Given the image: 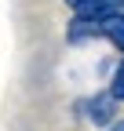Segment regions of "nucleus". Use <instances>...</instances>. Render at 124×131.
I'll return each instance as SVG.
<instances>
[{
	"mask_svg": "<svg viewBox=\"0 0 124 131\" xmlns=\"http://www.w3.org/2000/svg\"><path fill=\"white\" fill-rule=\"evenodd\" d=\"M66 4H69V7H73V11H77V4H80V0H66Z\"/></svg>",
	"mask_w": 124,
	"mask_h": 131,
	"instance_id": "obj_6",
	"label": "nucleus"
},
{
	"mask_svg": "<svg viewBox=\"0 0 124 131\" xmlns=\"http://www.w3.org/2000/svg\"><path fill=\"white\" fill-rule=\"evenodd\" d=\"M106 131H124V120H113L110 127H106Z\"/></svg>",
	"mask_w": 124,
	"mask_h": 131,
	"instance_id": "obj_5",
	"label": "nucleus"
},
{
	"mask_svg": "<svg viewBox=\"0 0 124 131\" xmlns=\"http://www.w3.org/2000/svg\"><path fill=\"white\" fill-rule=\"evenodd\" d=\"M117 106H120V102H117V98H113L110 91H99V95H91V98H88V109H84V117H88L91 124H95V127H102V131H106V127H110V124L117 120Z\"/></svg>",
	"mask_w": 124,
	"mask_h": 131,
	"instance_id": "obj_1",
	"label": "nucleus"
},
{
	"mask_svg": "<svg viewBox=\"0 0 124 131\" xmlns=\"http://www.w3.org/2000/svg\"><path fill=\"white\" fill-rule=\"evenodd\" d=\"M120 11H124V0H120Z\"/></svg>",
	"mask_w": 124,
	"mask_h": 131,
	"instance_id": "obj_7",
	"label": "nucleus"
},
{
	"mask_svg": "<svg viewBox=\"0 0 124 131\" xmlns=\"http://www.w3.org/2000/svg\"><path fill=\"white\" fill-rule=\"evenodd\" d=\"M102 37L113 44V51H124V11H110L102 18Z\"/></svg>",
	"mask_w": 124,
	"mask_h": 131,
	"instance_id": "obj_3",
	"label": "nucleus"
},
{
	"mask_svg": "<svg viewBox=\"0 0 124 131\" xmlns=\"http://www.w3.org/2000/svg\"><path fill=\"white\" fill-rule=\"evenodd\" d=\"M102 37V18H88V15H73V18L66 22V40L69 44H88Z\"/></svg>",
	"mask_w": 124,
	"mask_h": 131,
	"instance_id": "obj_2",
	"label": "nucleus"
},
{
	"mask_svg": "<svg viewBox=\"0 0 124 131\" xmlns=\"http://www.w3.org/2000/svg\"><path fill=\"white\" fill-rule=\"evenodd\" d=\"M106 91H110L117 102H124V62L113 66V77H110V88H106Z\"/></svg>",
	"mask_w": 124,
	"mask_h": 131,
	"instance_id": "obj_4",
	"label": "nucleus"
}]
</instances>
